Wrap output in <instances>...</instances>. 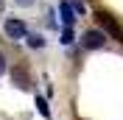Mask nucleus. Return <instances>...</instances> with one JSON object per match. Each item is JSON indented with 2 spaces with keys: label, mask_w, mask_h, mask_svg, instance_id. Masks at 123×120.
<instances>
[{
  "label": "nucleus",
  "mask_w": 123,
  "mask_h": 120,
  "mask_svg": "<svg viewBox=\"0 0 123 120\" xmlns=\"http://www.w3.org/2000/svg\"><path fill=\"white\" fill-rule=\"evenodd\" d=\"M59 11H62V23H64V28H70V25L76 23V14H73V8H70V0H62V3H59Z\"/></svg>",
  "instance_id": "nucleus-4"
},
{
  "label": "nucleus",
  "mask_w": 123,
  "mask_h": 120,
  "mask_svg": "<svg viewBox=\"0 0 123 120\" xmlns=\"http://www.w3.org/2000/svg\"><path fill=\"white\" fill-rule=\"evenodd\" d=\"M14 84L20 87V90H25V87H28V75H25V67H17V70H14Z\"/></svg>",
  "instance_id": "nucleus-5"
},
{
  "label": "nucleus",
  "mask_w": 123,
  "mask_h": 120,
  "mask_svg": "<svg viewBox=\"0 0 123 120\" xmlns=\"http://www.w3.org/2000/svg\"><path fill=\"white\" fill-rule=\"evenodd\" d=\"M104 42H106V34L104 31H87L84 36H81V45L87 48V50H95V48H104Z\"/></svg>",
  "instance_id": "nucleus-2"
},
{
  "label": "nucleus",
  "mask_w": 123,
  "mask_h": 120,
  "mask_svg": "<svg viewBox=\"0 0 123 120\" xmlns=\"http://www.w3.org/2000/svg\"><path fill=\"white\" fill-rule=\"evenodd\" d=\"M6 73V56H3V53H0V75Z\"/></svg>",
  "instance_id": "nucleus-9"
},
{
  "label": "nucleus",
  "mask_w": 123,
  "mask_h": 120,
  "mask_svg": "<svg viewBox=\"0 0 123 120\" xmlns=\"http://www.w3.org/2000/svg\"><path fill=\"white\" fill-rule=\"evenodd\" d=\"M3 31H6L8 39H23L25 36V23L23 20H6L3 23Z\"/></svg>",
  "instance_id": "nucleus-3"
},
{
  "label": "nucleus",
  "mask_w": 123,
  "mask_h": 120,
  "mask_svg": "<svg viewBox=\"0 0 123 120\" xmlns=\"http://www.w3.org/2000/svg\"><path fill=\"white\" fill-rule=\"evenodd\" d=\"M42 45H45L42 34H28V48H42Z\"/></svg>",
  "instance_id": "nucleus-6"
},
{
  "label": "nucleus",
  "mask_w": 123,
  "mask_h": 120,
  "mask_svg": "<svg viewBox=\"0 0 123 120\" xmlns=\"http://www.w3.org/2000/svg\"><path fill=\"white\" fill-rule=\"evenodd\" d=\"M73 39H76V36H73V31H70V28L62 31V45H73Z\"/></svg>",
  "instance_id": "nucleus-8"
},
{
  "label": "nucleus",
  "mask_w": 123,
  "mask_h": 120,
  "mask_svg": "<svg viewBox=\"0 0 123 120\" xmlns=\"http://www.w3.org/2000/svg\"><path fill=\"white\" fill-rule=\"evenodd\" d=\"M37 109H39V114H42V117H48V120H50V109H48L45 98H37Z\"/></svg>",
  "instance_id": "nucleus-7"
},
{
  "label": "nucleus",
  "mask_w": 123,
  "mask_h": 120,
  "mask_svg": "<svg viewBox=\"0 0 123 120\" xmlns=\"http://www.w3.org/2000/svg\"><path fill=\"white\" fill-rule=\"evenodd\" d=\"M95 20H98V23L104 25V28H106L109 34H112V36L117 39V42H123V28H120V25H117L115 20H112V17L106 14V11H98V14H95Z\"/></svg>",
  "instance_id": "nucleus-1"
}]
</instances>
